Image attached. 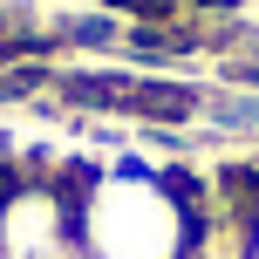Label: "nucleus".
<instances>
[{
    "mask_svg": "<svg viewBox=\"0 0 259 259\" xmlns=\"http://www.w3.org/2000/svg\"><path fill=\"white\" fill-rule=\"evenodd\" d=\"M75 246L89 259H184L191 211L164 178L130 164L116 178H89V198L75 205Z\"/></svg>",
    "mask_w": 259,
    "mask_h": 259,
    "instance_id": "obj_1",
    "label": "nucleus"
},
{
    "mask_svg": "<svg viewBox=\"0 0 259 259\" xmlns=\"http://www.w3.org/2000/svg\"><path fill=\"white\" fill-rule=\"evenodd\" d=\"M75 246V198L62 184L14 178L0 191V259H62Z\"/></svg>",
    "mask_w": 259,
    "mask_h": 259,
    "instance_id": "obj_2",
    "label": "nucleus"
},
{
    "mask_svg": "<svg viewBox=\"0 0 259 259\" xmlns=\"http://www.w3.org/2000/svg\"><path fill=\"white\" fill-rule=\"evenodd\" d=\"M123 14H150V21H164V14H178V0H116Z\"/></svg>",
    "mask_w": 259,
    "mask_h": 259,
    "instance_id": "obj_3",
    "label": "nucleus"
},
{
    "mask_svg": "<svg viewBox=\"0 0 259 259\" xmlns=\"http://www.w3.org/2000/svg\"><path fill=\"white\" fill-rule=\"evenodd\" d=\"M191 7H205V14H232L239 0H191Z\"/></svg>",
    "mask_w": 259,
    "mask_h": 259,
    "instance_id": "obj_4",
    "label": "nucleus"
},
{
    "mask_svg": "<svg viewBox=\"0 0 259 259\" xmlns=\"http://www.w3.org/2000/svg\"><path fill=\"white\" fill-rule=\"evenodd\" d=\"M62 259H89V252H82V246H68V252H62Z\"/></svg>",
    "mask_w": 259,
    "mask_h": 259,
    "instance_id": "obj_5",
    "label": "nucleus"
},
{
    "mask_svg": "<svg viewBox=\"0 0 259 259\" xmlns=\"http://www.w3.org/2000/svg\"><path fill=\"white\" fill-rule=\"evenodd\" d=\"M252 259H259V219H252Z\"/></svg>",
    "mask_w": 259,
    "mask_h": 259,
    "instance_id": "obj_6",
    "label": "nucleus"
}]
</instances>
